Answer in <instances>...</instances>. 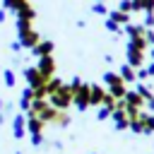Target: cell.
Segmentation results:
<instances>
[{"label": "cell", "mask_w": 154, "mask_h": 154, "mask_svg": "<svg viewBox=\"0 0 154 154\" xmlns=\"http://www.w3.org/2000/svg\"><path fill=\"white\" fill-rule=\"evenodd\" d=\"M14 14H17V19H26V22H34V19H36V10H34L31 2H24Z\"/></svg>", "instance_id": "12"}, {"label": "cell", "mask_w": 154, "mask_h": 154, "mask_svg": "<svg viewBox=\"0 0 154 154\" xmlns=\"http://www.w3.org/2000/svg\"><path fill=\"white\" fill-rule=\"evenodd\" d=\"M91 12H94V14H108L111 10L106 7V2H94V5H91Z\"/></svg>", "instance_id": "21"}, {"label": "cell", "mask_w": 154, "mask_h": 154, "mask_svg": "<svg viewBox=\"0 0 154 154\" xmlns=\"http://www.w3.org/2000/svg\"><path fill=\"white\" fill-rule=\"evenodd\" d=\"M2 79L7 87H14L17 84V77H14V70H2Z\"/></svg>", "instance_id": "20"}, {"label": "cell", "mask_w": 154, "mask_h": 154, "mask_svg": "<svg viewBox=\"0 0 154 154\" xmlns=\"http://www.w3.org/2000/svg\"><path fill=\"white\" fill-rule=\"evenodd\" d=\"M36 67H38V72H41L46 79L55 77V58H53V55H43V58H38Z\"/></svg>", "instance_id": "6"}, {"label": "cell", "mask_w": 154, "mask_h": 154, "mask_svg": "<svg viewBox=\"0 0 154 154\" xmlns=\"http://www.w3.org/2000/svg\"><path fill=\"white\" fill-rule=\"evenodd\" d=\"M144 41H147V46H149V48H154V29H147Z\"/></svg>", "instance_id": "26"}, {"label": "cell", "mask_w": 154, "mask_h": 154, "mask_svg": "<svg viewBox=\"0 0 154 154\" xmlns=\"http://www.w3.org/2000/svg\"><path fill=\"white\" fill-rule=\"evenodd\" d=\"M108 17H111L116 24H123V26H125V24H130V12H123V10H118V7H116V10H111V12H108Z\"/></svg>", "instance_id": "14"}, {"label": "cell", "mask_w": 154, "mask_h": 154, "mask_svg": "<svg viewBox=\"0 0 154 154\" xmlns=\"http://www.w3.org/2000/svg\"><path fill=\"white\" fill-rule=\"evenodd\" d=\"M144 60H147V51L144 48H137L135 43L128 41V65H132L135 70H140L144 65Z\"/></svg>", "instance_id": "5"}, {"label": "cell", "mask_w": 154, "mask_h": 154, "mask_svg": "<svg viewBox=\"0 0 154 154\" xmlns=\"http://www.w3.org/2000/svg\"><path fill=\"white\" fill-rule=\"evenodd\" d=\"M2 108H5V101H2V99H0V113H2Z\"/></svg>", "instance_id": "31"}, {"label": "cell", "mask_w": 154, "mask_h": 154, "mask_svg": "<svg viewBox=\"0 0 154 154\" xmlns=\"http://www.w3.org/2000/svg\"><path fill=\"white\" fill-rule=\"evenodd\" d=\"M111 108H106V106H99V120H106V118H111Z\"/></svg>", "instance_id": "23"}, {"label": "cell", "mask_w": 154, "mask_h": 154, "mask_svg": "<svg viewBox=\"0 0 154 154\" xmlns=\"http://www.w3.org/2000/svg\"><path fill=\"white\" fill-rule=\"evenodd\" d=\"M106 29H108V31H113V34H120V24H116L111 17H106Z\"/></svg>", "instance_id": "22"}, {"label": "cell", "mask_w": 154, "mask_h": 154, "mask_svg": "<svg viewBox=\"0 0 154 154\" xmlns=\"http://www.w3.org/2000/svg\"><path fill=\"white\" fill-rule=\"evenodd\" d=\"M132 12H154V0H132Z\"/></svg>", "instance_id": "18"}, {"label": "cell", "mask_w": 154, "mask_h": 154, "mask_svg": "<svg viewBox=\"0 0 154 154\" xmlns=\"http://www.w3.org/2000/svg\"><path fill=\"white\" fill-rule=\"evenodd\" d=\"M53 48H55V46H53V41H48V38H46V41H38V43L31 48V53H34L36 58H43V55H53Z\"/></svg>", "instance_id": "9"}, {"label": "cell", "mask_w": 154, "mask_h": 154, "mask_svg": "<svg viewBox=\"0 0 154 154\" xmlns=\"http://www.w3.org/2000/svg\"><path fill=\"white\" fill-rule=\"evenodd\" d=\"M125 34H128V38H135V36H144L147 34V26L144 24H125Z\"/></svg>", "instance_id": "15"}, {"label": "cell", "mask_w": 154, "mask_h": 154, "mask_svg": "<svg viewBox=\"0 0 154 154\" xmlns=\"http://www.w3.org/2000/svg\"><path fill=\"white\" fill-rule=\"evenodd\" d=\"M118 75H120L125 82H135V79H137V70H135L132 65H128V63H123V65H120Z\"/></svg>", "instance_id": "16"}, {"label": "cell", "mask_w": 154, "mask_h": 154, "mask_svg": "<svg viewBox=\"0 0 154 154\" xmlns=\"http://www.w3.org/2000/svg\"><path fill=\"white\" fill-rule=\"evenodd\" d=\"M12 135H14L17 140H22V137L26 135V118H24L22 113H17V116L12 118Z\"/></svg>", "instance_id": "8"}, {"label": "cell", "mask_w": 154, "mask_h": 154, "mask_svg": "<svg viewBox=\"0 0 154 154\" xmlns=\"http://www.w3.org/2000/svg\"><path fill=\"white\" fill-rule=\"evenodd\" d=\"M147 77H149L147 67H140V70H137V79H147Z\"/></svg>", "instance_id": "27"}, {"label": "cell", "mask_w": 154, "mask_h": 154, "mask_svg": "<svg viewBox=\"0 0 154 154\" xmlns=\"http://www.w3.org/2000/svg\"><path fill=\"white\" fill-rule=\"evenodd\" d=\"M103 84H106V89H108V94H113L116 99H123L125 94H128V82L118 75V72H103Z\"/></svg>", "instance_id": "3"}, {"label": "cell", "mask_w": 154, "mask_h": 154, "mask_svg": "<svg viewBox=\"0 0 154 154\" xmlns=\"http://www.w3.org/2000/svg\"><path fill=\"white\" fill-rule=\"evenodd\" d=\"M70 89H72V103L77 106V111H87L91 106V84H84L79 77H75Z\"/></svg>", "instance_id": "1"}, {"label": "cell", "mask_w": 154, "mask_h": 154, "mask_svg": "<svg viewBox=\"0 0 154 154\" xmlns=\"http://www.w3.org/2000/svg\"><path fill=\"white\" fill-rule=\"evenodd\" d=\"M24 2H29V0H2V7L5 10H12V12H17Z\"/></svg>", "instance_id": "19"}, {"label": "cell", "mask_w": 154, "mask_h": 154, "mask_svg": "<svg viewBox=\"0 0 154 154\" xmlns=\"http://www.w3.org/2000/svg\"><path fill=\"white\" fill-rule=\"evenodd\" d=\"M46 128V123L41 120V118H36V116H26V132L29 135H41V130Z\"/></svg>", "instance_id": "10"}, {"label": "cell", "mask_w": 154, "mask_h": 154, "mask_svg": "<svg viewBox=\"0 0 154 154\" xmlns=\"http://www.w3.org/2000/svg\"><path fill=\"white\" fill-rule=\"evenodd\" d=\"M144 106H147V108H149V111H152V113H154V96H149V99H147V101H144Z\"/></svg>", "instance_id": "28"}, {"label": "cell", "mask_w": 154, "mask_h": 154, "mask_svg": "<svg viewBox=\"0 0 154 154\" xmlns=\"http://www.w3.org/2000/svg\"><path fill=\"white\" fill-rule=\"evenodd\" d=\"M17 36H19V43H22V48H34L41 38H38V31L31 26V22H26V19H17Z\"/></svg>", "instance_id": "2"}, {"label": "cell", "mask_w": 154, "mask_h": 154, "mask_svg": "<svg viewBox=\"0 0 154 154\" xmlns=\"http://www.w3.org/2000/svg\"><path fill=\"white\" fill-rule=\"evenodd\" d=\"M106 94H108V89L106 87H101V84H91V106H101L103 103V99H106Z\"/></svg>", "instance_id": "11"}, {"label": "cell", "mask_w": 154, "mask_h": 154, "mask_svg": "<svg viewBox=\"0 0 154 154\" xmlns=\"http://www.w3.org/2000/svg\"><path fill=\"white\" fill-rule=\"evenodd\" d=\"M152 60H154V48H152Z\"/></svg>", "instance_id": "32"}, {"label": "cell", "mask_w": 154, "mask_h": 154, "mask_svg": "<svg viewBox=\"0 0 154 154\" xmlns=\"http://www.w3.org/2000/svg\"><path fill=\"white\" fill-rule=\"evenodd\" d=\"M48 101H51L53 108L67 111V108L72 106V89H70V84H63V87H58L53 94H48Z\"/></svg>", "instance_id": "4"}, {"label": "cell", "mask_w": 154, "mask_h": 154, "mask_svg": "<svg viewBox=\"0 0 154 154\" xmlns=\"http://www.w3.org/2000/svg\"><path fill=\"white\" fill-rule=\"evenodd\" d=\"M111 120H113L116 130H128V125H130V118H128L125 108L120 106V101H118V108H116V111L111 113Z\"/></svg>", "instance_id": "7"}, {"label": "cell", "mask_w": 154, "mask_h": 154, "mask_svg": "<svg viewBox=\"0 0 154 154\" xmlns=\"http://www.w3.org/2000/svg\"><path fill=\"white\" fill-rule=\"evenodd\" d=\"M147 72H149V77H154V63H152V65L147 67Z\"/></svg>", "instance_id": "30"}, {"label": "cell", "mask_w": 154, "mask_h": 154, "mask_svg": "<svg viewBox=\"0 0 154 154\" xmlns=\"http://www.w3.org/2000/svg\"><path fill=\"white\" fill-rule=\"evenodd\" d=\"M137 120L142 123V132L147 135V132H154V113H137Z\"/></svg>", "instance_id": "13"}, {"label": "cell", "mask_w": 154, "mask_h": 154, "mask_svg": "<svg viewBox=\"0 0 154 154\" xmlns=\"http://www.w3.org/2000/svg\"><path fill=\"white\" fill-rule=\"evenodd\" d=\"M96 2H106V0H96Z\"/></svg>", "instance_id": "33"}, {"label": "cell", "mask_w": 154, "mask_h": 154, "mask_svg": "<svg viewBox=\"0 0 154 154\" xmlns=\"http://www.w3.org/2000/svg\"><path fill=\"white\" fill-rule=\"evenodd\" d=\"M5 19H7V10H5V7H0V24H2Z\"/></svg>", "instance_id": "29"}, {"label": "cell", "mask_w": 154, "mask_h": 154, "mask_svg": "<svg viewBox=\"0 0 154 154\" xmlns=\"http://www.w3.org/2000/svg\"><path fill=\"white\" fill-rule=\"evenodd\" d=\"M118 10H123V12H132V0H120V2H118Z\"/></svg>", "instance_id": "24"}, {"label": "cell", "mask_w": 154, "mask_h": 154, "mask_svg": "<svg viewBox=\"0 0 154 154\" xmlns=\"http://www.w3.org/2000/svg\"><path fill=\"white\" fill-rule=\"evenodd\" d=\"M0 72H2V67H0Z\"/></svg>", "instance_id": "34"}, {"label": "cell", "mask_w": 154, "mask_h": 154, "mask_svg": "<svg viewBox=\"0 0 154 154\" xmlns=\"http://www.w3.org/2000/svg\"><path fill=\"white\" fill-rule=\"evenodd\" d=\"M31 101H34V91H31V87H26V89H22V99H19V108H22V111H29V108H31Z\"/></svg>", "instance_id": "17"}, {"label": "cell", "mask_w": 154, "mask_h": 154, "mask_svg": "<svg viewBox=\"0 0 154 154\" xmlns=\"http://www.w3.org/2000/svg\"><path fill=\"white\" fill-rule=\"evenodd\" d=\"M144 26L154 29V12H144Z\"/></svg>", "instance_id": "25"}]
</instances>
